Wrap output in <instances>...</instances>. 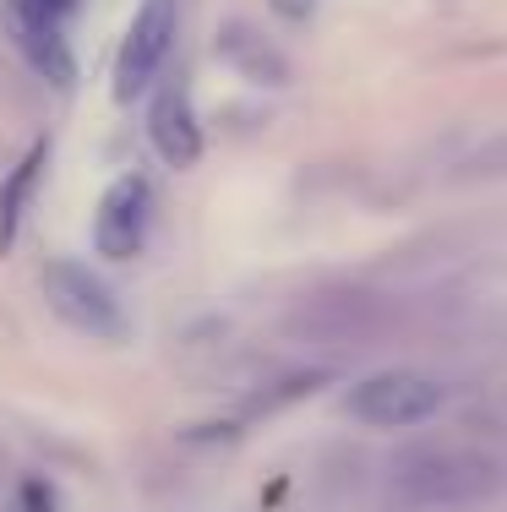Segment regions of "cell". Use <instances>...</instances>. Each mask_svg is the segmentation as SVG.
<instances>
[{
  "label": "cell",
  "mask_w": 507,
  "mask_h": 512,
  "mask_svg": "<svg viewBox=\"0 0 507 512\" xmlns=\"http://www.w3.org/2000/svg\"><path fill=\"white\" fill-rule=\"evenodd\" d=\"M300 327H306L311 338H333V344L355 349L360 338H371L377 311H371V300H360V295H322V300H311V306H306Z\"/></svg>",
  "instance_id": "ba28073f"
},
{
  "label": "cell",
  "mask_w": 507,
  "mask_h": 512,
  "mask_svg": "<svg viewBox=\"0 0 507 512\" xmlns=\"http://www.w3.org/2000/svg\"><path fill=\"white\" fill-rule=\"evenodd\" d=\"M44 300H50V311L71 333L93 338V344H120L126 338V311L110 295V284L93 278V267L71 262V256H55L44 267Z\"/></svg>",
  "instance_id": "7a4b0ae2"
},
{
  "label": "cell",
  "mask_w": 507,
  "mask_h": 512,
  "mask_svg": "<svg viewBox=\"0 0 507 512\" xmlns=\"http://www.w3.org/2000/svg\"><path fill=\"white\" fill-rule=\"evenodd\" d=\"M6 28H11L17 55L28 60V66L39 71L44 82L71 88V77H77V60H71V50H66V39H60V28H55L50 11L33 6V0H11V6H6Z\"/></svg>",
  "instance_id": "8992f818"
},
{
  "label": "cell",
  "mask_w": 507,
  "mask_h": 512,
  "mask_svg": "<svg viewBox=\"0 0 507 512\" xmlns=\"http://www.w3.org/2000/svg\"><path fill=\"white\" fill-rule=\"evenodd\" d=\"M219 55H224L246 82H268V88H279V82L289 77L284 55L273 50V44L262 39L257 28H246V22H229V28H219Z\"/></svg>",
  "instance_id": "9c48e42d"
},
{
  "label": "cell",
  "mask_w": 507,
  "mask_h": 512,
  "mask_svg": "<svg viewBox=\"0 0 507 512\" xmlns=\"http://www.w3.org/2000/svg\"><path fill=\"white\" fill-rule=\"evenodd\" d=\"M33 6H44V11H50V17H60V11H71V6H77V0H33Z\"/></svg>",
  "instance_id": "7c38bea8"
},
{
  "label": "cell",
  "mask_w": 507,
  "mask_h": 512,
  "mask_svg": "<svg viewBox=\"0 0 507 512\" xmlns=\"http://www.w3.org/2000/svg\"><path fill=\"white\" fill-rule=\"evenodd\" d=\"M502 491V463L475 442H420L393 458V496L415 512H469Z\"/></svg>",
  "instance_id": "6da1fadb"
},
{
  "label": "cell",
  "mask_w": 507,
  "mask_h": 512,
  "mask_svg": "<svg viewBox=\"0 0 507 512\" xmlns=\"http://www.w3.org/2000/svg\"><path fill=\"white\" fill-rule=\"evenodd\" d=\"M344 409H349V420L371 425V431H409V425L437 420L442 387L420 371H377L349 387Z\"/></svg>",
  "instance_id": "3957f363"
},
{
  "label": "cell",
  "mask_w": 507,
  "mask_h": 512,
  "mask_svg": "<svg viewBox=\"0 0 507 512\" xmlns=\"http://www.w3.org/2000/svg\"><path fill=\"white\" fill-rule=\"evenodd\" d=\"M148 137H153V148H159V158L169 169H191L202 158V126H197V109H191V93L180 77L153 93Z\"/></svg>",
  "instance_id": "52a82bcc"
},
{
  "label": "cell",
  "mask_w": 507,
  "mask_h": 512,
  "mask_svg": "<svg viewBox=\"0 0 507 512\" xmlns=\"http://www.w3.org/2000/svg\"><path fill=\"white\" fill-rule=\"evenodd\" d=\"M148 224H153V186L142 175H120L104 191L99 213H93V246L110 262H131L148 246Z\"/></svg>",
  "instance_id": "5b68a950"
},
{
  "label": "cell",
  "mask_w": 507,
  "mask_h": 512,
  "mask_svg": "<svg viewBox=\"0 0 507 512\" xmlns=\"http://www.w3.org/2000/svg\"><path fill=\"white\" fill-rule=\"evenodd\" d=\"M475 169H486V175H502V169H507V137H502L491 153H480V164H475Z\"/></svg>",
  "instance_id": "8fae6325"
},
{
  "label": "cell",
  "mask_w": 507,
  "mask_h": 512,
  "mask_svg": "<svg viewBox=\"0 0 507 512\" xmlns=\"http://www.w3.org/2000/svg\"><path fill=\"white\" fill-rule=\"evenodd\" d=\"M39 164H44V148H33L17 169H11L6 191H0V246H11V240H17L22 213H28V197H33V186H39Z\"/></svg>",
  "instance_id": "30bf717a"
},
{
  "label": "cell",
  "mask_w": 507,
  "mask_h": 512,
  "mask_svg": "<svg viewBox=\"0 0 507 512\" xmlns=\"http://www.w3.org/2000/svg\"><path fill=\"white\" fill-rule=\"evenodd\" d=\"M175 28H180L175 0H142L137 6L126 39H120V55H115V93L120 99H137V93L153 88L169 44H175Z\"/></svg>",
  "instance_id": "277c9868"
}]
</instances>
